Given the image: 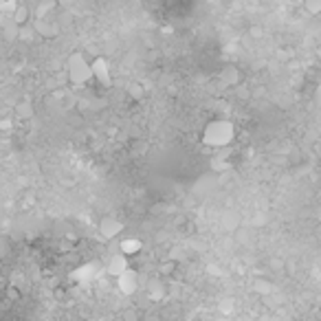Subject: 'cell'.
I'll list each match as a JSON object with an SVG mask.
<instances>
[{
  "instance_id": "cell-8",
  "label": "cell",
  "mask_w": 321,
  "mask_h": 321,
  "mask_svg": "<svg viewBox=\"0 0 321 321\" xmlns=\"http://www.w3.org/2000/svg\"><path fill=\"white\" fill-rule=\"evenodd\" d=\"M143 251V242L139 238H123L119 242V253H123L125 258H135Z\"/></svg>"
},
{
  "instance_id": "cell-4",
  "label": "cell",
  "mask_w": 321,
  "mask_h": 321,
  "mask_svg": "<svg viewBox=\"0 0 321 321\" xmlns=\"http://www.w3.org/2000/svg\"><path fill=\"white\" fill-rule=\"evenodd\" d=\"M117 288L121 291V295H125V297L135 295V293L139 291V273L132 269V266L117 277Z\"/></svg>"
},
{
  "instance_id": "cell-11",
  "label": "cell",
  "mask_w": 321,
  "mask_h": 321,
  "mask_svg": "<svg viewBox=\"0 0 321 321\" xmlns=\"http://www.w3.org/2000/svg\"><path fill=\"white\" fill-rule=\"evenodd\" d=\"M18 38L24 40V42H31L33 38H38V33H36V29H33V24L29 22V24H24V26L18 29Z\"/></svg>"
},
{
  "instance_id": "cell-13",
  "label": "cell",
  "mask_w": 321,
  "mask_h": 321,
  "mask_svg": "<svg viewBox=\"0 0 321 321\" xmlns=\"http://www.w3.org/2000/svg\"><path fill=\"white\" fill-rule=\"evenodd\" d=\"M128 95L132 99H141L143 97V86L141 84H130L128 86Z\"/></svg>"
},
{
  "instance_id": "cell-10",
  "label": "cell",
  "mask_w": 321,
  "mask_h": 321,
  "mask_svg": "<svg viewBox=\"0 0 321 321\" xmlns=\"http://www.w3.org/2000/svg\"><path fill=\"white\" fill-rule=\"evenodd\" d=\"M57 7V0H42L36 9V20H44V18H51V11Z\"/></svg>"
},
{
  "instance_id": "cell-12",
  "label": "cell",
  "mask_w": 321,
  "mask_h": 321,
  "mask_svg": "<svg viewBox=\"0 0 321 321\" xmlns=\"http://www.w3.org/2000/svg\"><path fill=\"white\" fill-rule=\"evenodd\" d=\"M304 9L310 13V16H319L321 13V0H304Z\"/></svg>"
},
{
  "instance_id": "cell-6",
  "label": "cell",
  "mask_w": 321,
  "mask_h": 321,
  "mask_svg": "<svg viewBox=\"0 0 321 321\" xmlns=\"http://www.w3.org/2000/svg\"><path fill=\"white\" fill-rule=\"evenodd\" d=\"M128 269H130V258H125L123 253H115V255L108 260V264H106V271H108V275H112V277H119Z\"/></svg>"
},
{
  "instance_id": "cell-7",
  "label": "cell",
  "mask_w": 321,
  "mask_h": 321,
  "mask_svg": "<svg viewBox=\"0 0 321 321\" xmlns=\"http://www.w3.org/2000/svg\"><path fill=\"white\" fill-rule=\"evenodd\" d=\"M31 24H33V29H36L38 36H42V38H53V36H57V31H59L57 24H53L51 18H44V20H36V18H33Z\"/></svg>"
},
{
  "instance_id": "cell-2",
  "label": "cell",
  "mask_w": 321,
  "mask_h": 321,
  "mask_svg": "<svg viewBox=\"0 0 321 321\" xmlns=\"http://www.w3.org/2000/svg\"><path fill=\"white\" fill-rule=\"evenodd\" d=\"M66 73H69V79L73 86H86L92 82V71H90V59L84 55V53H73L66 62Z\"/></svg>"
},
{
  "instance_id": "cell-1",
  "label": "cell",
  "mask_w": 321,
  "mask_h": 321,
  "mask_svg": "<svg viewBox=\"0 0 321 321\" xmlns=\"http://www.w3.org/2000/svg\"><path fill=\"white\" fill-rule=\"evenodd\" d=\"M238 137V128L236 123L229 121V119H211L209 123L203 128L200 132V141H203L207 148H213V150H224L236 141Z\"/></svg>"
},
{
  "instance_id": "cell-14",
  "label": "cell",
  "mask_w": 321,
  "mask_h": 321,
  "mask_svg": "<svg viewBox=\"0 0 321 321\" xmlns=\"http://www.w3.org/2000/svg\"><path fill=\"white\" fill-rule=\"evenodd\" d=\"M255 291H260V293H271L273 286H271L269 282H264V279H258V282H255Z\"/></svg>"
},
{
  "instance_id": "cell-9",
  "label": "cell",
  "mask_w": 321,
  "mask_h": 321,
  "mask_svg": "<svg viewBox=\"0 0 321 321\" xmlns=\"http://www.w3.org/2000/svg\"><path fill=\"white\" fill-rule=\"evenodd\" d=\"M11 22H13V24H18V26L29 24V22H31V11H29V7L16 5V9L11 11Z\"/></svg>"
},
{
  "instance_id": "cell-3",
  "label": "cell",
  "mask_w": 321,
  "mask_h": 321,
  "mask_svg": "<svg viewBox=\"0 0 321 321\" xmlns=\"http://www.w3.org/2000/svg\"><path fill=\"white\" fill-rule=\"evenodd\" d=\"M90 71H92V79L104 86V88H108L112 86V64L110 59H106L104 55H97L90 59Z\"/></svg>"
},
{
  "instance_id": "cell-5",
  "label": "cell",
  "mask_w": 321,
  "mask_h": 321,
  "mask_svg": "<svg viewBox=\"0 0 321 321\" xmlns=\"http://www.w3.org/2000/svg\"><path fill=\"white\" fill-rule=\"evenodd\" d=\"M123 229H125V224L115 216H104L102 222H99V233H102L106 240H112V238L121 236Z\"/></svg>"
}]
</instances>
